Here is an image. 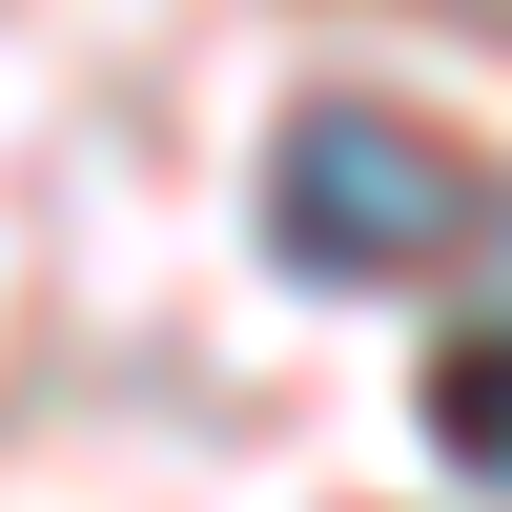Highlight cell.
Wrapping results in <instances>:
<instances>
[{
	"label": "cell",
	"mask_w": 512,
	"mask_h": 512,
	"mask_svg": "<svg viewBox=\"0 0 512 512\" xmlns=\"http://www.w3.org/2000/svg\"><path fill=\"white\" fill-rule=\"evenodd\" d=\"M451 226H492V185L410 103H308L267 144V246L308 287H410V267H451Z\"/></svg>",
	"instance_id": "6da1fadb"
},
{
	"label": "cell",
	"mask_w": 512,
	"mask_h": 512,
	"mask_svg": "<svg viewBox=\"0 0 512 512\" xmlns=\"http://www.w3.org/2000/svg\"><path fill=\"white\" fill-rule=\"evenodd\" d=\"M431 451L451 472H512V328H451L431 349Z\"/></svg>",
	"instance_id": "7a4b0ae2"
}]
</instances>
